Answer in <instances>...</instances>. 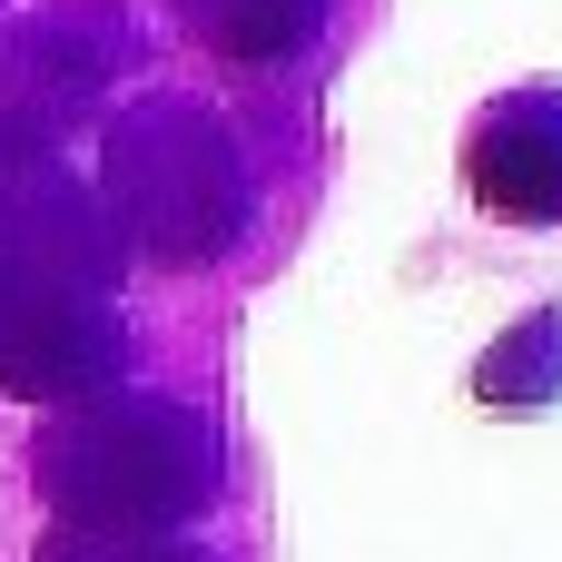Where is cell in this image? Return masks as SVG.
I'll return each mask as SVG.
<instances>
[{
	"label": "cell",
	"mask_w": 562,
	"mask_h": 562,
	"mask_svg": "<svg viewBox=\"0 0 562 562\" xmlns=\"http://www.w3.org/2000/svg\"><path fill=\"white\" fill-rule=\"evenodd\" d=\"M188 10V30L217 49V59H237V69H277V59H296L316 30H326V0H178Z\"/></svg>",
	"instance_id": "8992f818"
},
{
	"label": "cell",
	"mask_w": 562,
	"mask_h": 562,
	"mask_svg": "<svg viewBox=\"0 0 562 562\" xmlns=\"http://www.w3.org/2000/svg\"><path fill=\"white\" fill-rule=\"evenodd\" d=\"M0 257L49 267V277H79V286H109L128 267L109 207L59 168V148L30 119H0Z\"/></svg>",
	"instance_id": "277c9868"
},
{
	"label": "cell",
	"mask_w": 562,
	"mask_h": 562,
	"mask_svg": "<svg viewBox=\"0 0 562 562\" xmlns=\"http://www.w3.org/2000/svg\"><path fill=\"white\" fill-rule=\"evenodd\" d=\"M474 395H484L494 415H543V405H562V296L533 306L524 326H504V336L474 356Z\"/></svg>",
	"instance_id": "52a82bcc"
},
{
	"label": "cell",
	"mask_w": 562,
	"mask_h": 562,
	"mask_svg": "<svg viewBox=\"0 0 562 562\" xmlns=\"http://www.w3.org/2000/svg\"><path fill=\"white\" fill-rule=\"evenodd\" d=\"M40 562H207V553H188L168 533H79V524H59Z\"/></svg>",
	"instance_id": "ba28073f"
},
{
	"label": "cell",
	"mask_w": 562,
	"mask_h": 562,
	"mask_svg": "<svg viewBox=\"0 0 562 562\" xmlns=\"http://www.w3.org/2000/svg\"><path fill=\"white\" fill-rule=\"evenodd\" d=\"M40 494L59 504V524L79 533H168L188 514L217 504V425L178 395H79L40 425Z\"/></svg>",
	"instance_id": "6da1fadb"
},
{
	"label": "cell",
	"mask_w": 562,
	"mask_h": 562,
	"mask_svg": "<svg viewBox=\"0 0 562 562\" xmlns=\"http://www.w3.org/2000/svg\"><path fill=\"white\" fill-rule=\"evenodd\" d=\"M464 188L504 227H562V89H504L474 109Z\"/></svg>",
	"instance_id": "5b68a950"
},
{
	"label": "cell",
	"mask_w": 562,
	"mask_h": 562,
	"mask_svg": "<svg viewBox=\"0 0 562 562\" xmlns=\"http://www.w3.org/2000/svg\"><path fill=\"white\" fill-rule=\"evenodd\" d=\"M119 366H128V326L99 286L0 257V385L10 395L79 405V395L119 385Z\"/></svg>",
	"instance_id": "3957f363"
},
{
	"label": "cell",
	"mask_w": 562,
	"mask_h": 562,
	"mask_svg": "<svg viewBox=\"0 0 562 562\" xmlns=\"http://www.w3.org/2000/svg\"><path fill=\"white\" fill-rule=\"evenodd\" d=\"M99 207L119 247L158 267H207L247 227V158L198 99H138L99 148Z\"/></svg>",
	"instance_id": "7a4b0ae2"
}]
</instances>
